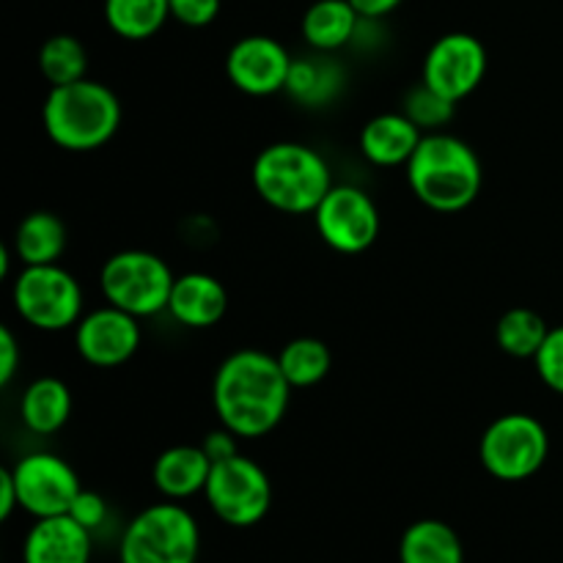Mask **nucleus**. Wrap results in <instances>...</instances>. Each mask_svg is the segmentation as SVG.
Returning <instances> with one entry per match:
<instances>
[{"mask_svg": "<svg viewBox=\"0 0 563 563\" xmlns=\"http://www.w3.org/2000/svg\"><path fill=\"white\" fill-rule=\"evenodd\" d=\"M291 390L278 357L253 346L236 350L214 372V416L236 438L258 440L280 427L289 412Z\"/></svg>", "mask_w": 563, "mask_h": 563, "instance_id": "f257e3e1", "label": "nucleus"}, {"mask_svg": "<svg viewBox=\"0 0 563 563\" xmlns=\"http://www.w3.org/2000/svg\"><path fill=\"white\" fill-rule=\"evenodd\" d=\"M405 168L412 196L440 214L467 209L484 187V165L476 148L445 130L423 135Z\"/></svg>", "mask_w": 563, "mask_h": 563, "instance_id": "f03ea898", "label": "nucleus"}, {"mask_svg": "<svg viewBox=\"0 0 563 563\" xmlns=\"http://www.w3.org/2000/svg\"><path fill=\"white\" fill-rule=\"evenodd\" d=\"M251 181L267 207L284 214H313L333 181L328 159L308 143H269L253 159Z\"/></svg>", "mask_w": 563, "mask_h": 563, "instance_id": "7ed1b4c3", "label": "nucleus"}, {"mask_svg": "<svg viewBox=\"0 0 563 563\" xmlns=\"http://www.w3.org/2000/svg\"><path fill=\"white\" fill-rule=\"evenodd\" d=\"M44 132L64 152H93L113 141L121 126V102L104 82L82 77L49 88L42 104Z\"/></svg>", "mask_w": 563, "mask_h": 563, "instance_id": "20e7f679", "label": "nucleus"}, {"mask_svg": "<svg viewBox=\"0 0 563 563\" xmlns=\"http://www.w3.org/2000/svg\"><path fill=\"white\" fill-rule=\"evenodd\" d=\"M201 526L179 500L146 506L126 522L119 563H198Z\"/></svg>", "mask_w": 563, "mask_h": 563, "instance_id": "39448f33", "label": "nucleus"}, {"mask_svg": "<svg viewBox=\"0 0 563 563\" xmlns=\"http://www.w3.org/2000/svg\"><path fill=\"white\" fill-rule=\"evenodd\" d=\"M174 269L163 256L141 247L119 251L99 269V289L104 302L137 319L168 311Z\"/></svg>", "mask_w": 563, "mask_h": 563, "instance_id": "423d86ee", "label": "nucleus"}, {"mask_svg": "<svg viewBox=\"0 0 563 563\" xmlns=\"http://www.w3.org/2000/svg\"><path fill=\"white\" fill-rule=\"evenodd\" d=\"M550 456L548 427L531 412H506L495 418L482 434L478 460L484 471L506 484H520L537 476Z\"/></svg>", "mask_w": 563, "mask_h": 563, "instance_id": "0eeeda50", "label": "nucleus"}, {"mask_svg": "<svg viewBox=\"0 0 563 563\" xmlns=\"http://www.w3.org/2000/svg\"><path fill=\"white\" fill-rule=\"evenodd\" d=\"M11 302L25 324L42 333L75 330L82 319V286L60 264L22 267L11 284Z\"/></svg>", "mask_w": 563, "mask_h": 563, "instance_id": "6e6552de", "label": "nucleus"}, {"mask_svg": "<svg viewBox=\"0 0 563 563\" xmlns=\"http://www.w3.org/2000/svg\"><path fill=\"white\" fill-rule=\"evenodd\" d=\"M203 500L229 528H253L273 509V482L256 460L236 454L214 462Z\"/></svg>", "mask_w": 563, "mask_h": 563, "instance_id": "1a4fd4ad", "label": "nucleus"}, {"mask_svg": "<svg viewBox=\"0 0 563 563\" xmlns=\"http://www.w3.org/2000/svg\"><path fill=\"white\" fill-rule=\"evenodd\" d=\"M313 225L330 251L357 256L377 242L383 218L377 201L363 187L333 185L313 212Z\"/></svg>", "mask_w": 563, "mask_h": 563, "instance_id": "9d476101", "label": "nucleus"}, {"mask_svg": "<svg viewBox=\"0 0 563 563\" xmlns=\"http://www.w3.org/2000/svg\"><path fill=\"white\" fill-rule=\"evenodd\" d=\"M489 69V53L473 33L451 31L434 38L423 55L421 80L438 93L460 104L484 82Z\"/></svg>", "mask_w": 563, "mask_h": 563, "instance_id": "9b49d317", "label": "nucleus"}, {"mask_svg": "<svg viewBox=\"0 0 563 563\" xmlns=\"http://www.w3.org/2000/svg\"><path fill=\"white\" fill-rule=\"evenodd\" d=\"M11 473L20 493V509L33 520L69 515L77 493L82 489L75 467L53 451L25 454L11 467Z\"/></svg>", "mask_w": 563, "mask_h": 563, "instance_id": "f8f14e48", "label": "nucleus"}, {"mask_svg": "<svg viewBox=\"0 0 563 563\" xmlns=\"http://www.w3.org/2000/svg\"><path fill=\"white\" fill-rule=\"evenodd\" d=\"M141 319L115 306H99L82 313L75 324V350L88 366L115 368L124 366L141 350Z\"/></svg>", "mask_w": 563, "mask_h": 563, "instance_id": "ddd939ff", "label": "nucleus"}, {"mask_svg": "<svg viewBox=\"0 0 563 563\" xmlns=\"http://www.w3.org/2000/svg\"><path fill=\"white\" fill-rule=\"evenodd\" d=\"M291 53L284 42L264 33H251L231 44L225 55V77L247 97H273L286 91L291 71Z\"/></svg>", "mask_w": 563, "mask_h": 563, "instance_id": "4468645a", "label": "nucleus"}, {"mask_svg": "<svg viewBox=\"0 0 563 563\" xmlns=\"http://www.w3.org/2000/svg\"><path fill=\"white\" fill-rule=\"evenodd\" d=\"M93 533L69 515L33 520L22 539V563H91Z\"/></svg>", "mask_w": 563, "mask_h": 563, "instance_id": "2eb2a0df", "label": "nucleus"}, {"mask_svg": "<svg viewBox=\"0 0 563 563\" xmlns=\"http://www.w3.org/2000/svg\"><path fill=\"white\" fill-rule=\"evenodd\" d=\"M229 311V291L214 275L185 273L176 275L170 289L168 313L190 330H209L223 322Z\"/></svg>", "mask_w": 563, "mask_h": 563, "instance_id": "dca6fc26", "label": "nucleus"}, {"mask_svg": "<svg viewBox=\"0 0 563 563\" xmlns=\"http://www.w3.org/2000/svg\"><path fill=\"white\" fill-rule=\"evenodd\" d=\"M214 462L203 445H170L154 460L152 484L165 500H190L203 495Z\"/></svg>", "mask_w": 563, "mask_h": 563, "instance_id": "f3484780", "label": "nucleus"}, {"mask_svg": "<svg viewBox=\"0 0 563 563\" xmlns=\"http://www.w3.org/2000/svg\"><path fill=\"white\" fill-rule=\"evenodd\" d=\"M421 137V126L412 124L407 113H379L363 124L357 146L363 157L377 168H396L410 163Z\"/></svg>", "mask_w": 563, "mask_h": 563, "instance_id": "a211bd4d", "label": "nucleus"}, {"mask_svg": "<svg viewBox=\"0 0 563 563\" xmlns=\"http://www.w3.org/2000/svg\"><path fill=\"white\" fill-rule=\"evenodd\" d=\"M363 16L350 0H313L300 20L302 42L313 53H335L352 44L361 31Z\"/></svg>", "mask_w": 563, "mask_h": 563, "instance_id": "6ab92c4d", "label": "nucleus"}, {"mask_svg": "<svg viewBox=\"0 0 563 563\" xmlns=\"http://www.w3.org/2000/svg\"><path fill=\"white\" fill-rule=\"evenodd\" d=\"M66 245H69V229L60 220V214L47 212V209H36V212L25 214L14 231V242H11L16 262L22 267L60 264Z\"/></svg>", "mask_w": 563, "mask_h": 563, "instance_id": "aec40b11", "label": "nucleus"}, {"mask_svg": "<svg viewBox=\"0 0 563 563\" xmlns=\"http://www.w3.org/2000/svg\"><path fill=\"white\" fill-rule=\"evenodd\" d=\"M71 390L58 377H38L27 383L20 399V418L27 432L47 438L60 432L71 418Z\"/></svg>", "mask_w": 563, "mask_h": 563, "instance_id": "412c9836", "label": "nucleus"}, {"mask_svg": "<svg viewBox=\"0 0 563 563\" xmlns=\"http://www.w3.org/2000/svg\"><path fill=\"white\" fill-rule=\"evenodd\" d=\"M399 563H465V544L449 522L427 517L401 533Z\"/></svg>", "mask_w": 563, "mask_h": 563, "instance_id": "4be33fe9", "label": "nucleus"}, {"mask_svg": "<svg viewBox=\"0 0 563 563\" xmlns=\"http://www.w3.org/2000/svg\"><path fill=\"white\" fill-rule=\"evenodd\" d=\"M328 55L330 53H313L291 60L286 93L295 102L306 104V108H324V104L339 97L341 86H344V75H341L339 64Z\"/></svg>", "mask_w": 563, "mask_h": 563, "instance_id": "5701e85b", "label": "nucleus"}, {"mask_svg": "<svg viewBox=\"0 0 563 563\" xmlns=\"http://www.w3.org/2000/svg\"><path fill=\"white\" fill-rule=\"evenodd\" d=\"M102 11L115 36L143 42L157 36L170 20V0H104Z\"/></svg>", "mask_w": 563, "mask_h": 563, "instance_id": "b1692460", "label": "nucleus"}, {"mask_svg": "<svg viewBox=\"0 0 563 563\" xmlns=\"http://www.w3.org/2000/svg\"><path fill=\"white\" fill-rule=\"evenodd\" d=\"M275 357L291 388L300 390L319 385L333 368V352L322 339H313V335L286 341Z\"/></svg>", "mask_w": 563, "mask_h": 563, "instance_id": "393cba45", "label": "nucleus"}, {"mask_svg": "<svg viewBox=\"0 0 563 563\" xmlns=\"http://www.w3.org/2000/svg\"><path fill=\"white\" fill-rule=\"evenodd\" d=\"M550 333V324L544 322V317L533 308L517 306L509 308L504 317L495 324V344L500 346V352H506L509 357L517 361H533L537 352L542 350L544 339Z\"/></svg>", "mask_w": 563, "mask_h": 563, "instance_id": "a878e982", "label": "nucleus"}, {"mask_svg": "<svg viewBox=\"0 0 563 563\" xmlns=\"http://www.w3.org/2000/svg\"><path fill=\"white\" fill-rule=\"evenodd\" d=\"M36 64L49 88L66 86L88 77V49L71 33H55L38 47Z\"/></svg>", "mask_w": 563, "mask_h": 563, "instance_id": "bb28decb", "label": "nucleus"}, {"mask_svg": "<svg viewBox=\"0 0 563 563\" xmlns=\"http://www.w3.org/2000/svg\"><path fill=\"white\" fill-rule=\"evenodd\" d=\"M454 110L456 102H451L449 97H443L421 80L405 93L401 113L410 115L412 124H418L423 135H429V132H443L445 124H451V119H454Z\"/></svg>", "mask_w": 563, "mask_h": 563, "instance_id": "cd10ccee", "label": "nucleus"}, {"mask_svg": "<svg viewBox=\"0 0 563 563\" xmlns=\"http://www.w3.org/2000/svg\"><path fill=\"white\" fill-rule=\"evenodd\" d=\"M533 366H537V374L544 388L563 396V324L550 328L542 350L533 357Z\"/></svg>", "mask_w": 563, "mask_h": 563, "instance_id": "c85d7f7f", "label": "nucleus"}, {"mask_svg": "<svg viewBox=\"0 0 563 563\" xmlns=\"http://www.w3.org/2000/svg\"><path fill=\"white\" fill-rule=\"evenodd\" d=\"M223 0H170V20L185 27H207L220 16Z\"/></svg>", "mask_w": 563, "mask_h": 563, "instance_id": "c756f323", "label": "nucleus"}, {"mask_svg": "<svg viewBox=\"0 0 563 563\" xmlns=\"http://www.w3.org/2000/svg\"><path fill=\"white\" fill-rule=\"evenodd\" d=\"M108 515H110L108 500H104L99 493H93V489H80L75 498V504H71V509H69L71 520L80 522V526L91 533L99 531V528L108 522Z\"/></svg>", "mask_w": 563, "mask_h": 563, "instance_id": "7c9ffc66", "label": "nucleus"}, {"mask_svg": "<svg viewBox=\"0 0 563 563\" xmlns=\"http://www.w3.org/2000/svg\"><path fill=\"white\" fill-rule=\"evenodd\" d=\"M20 361H22V352H20V341H16L14 330L9 324L0 328V385H11L14 374L20 372Z\"/></svg>", "mask_w": 563, "mask_h": 563, "instance_id": "2f4dec72", "label": "nucleus"}, {"mask_svg": "<svg viewBox=\"0 0 563 563\" xmlns=\"http://www.w3.org/2000/svg\"><path fill=\"white\" fill-rule=\"evenodd\" d=\"M240 443H242V438H236V434L231 432V429L218 427V429H212V432H209L207 438H203L201 445H203V451H207L209 460H212V462H223V460H231V456L242 454Z\"/></svg>", "mask_w": 563, "mask_h": 563, "instance_id": "473e14b6", "label": "nucleus"}, {"mask_svg": "<svg viewBox=\"0 0 563 563\" xmlns=\"http://www.w3.org/2000/svg\"><path fill=\"white\" fill-rule=\"evenodd\" d=\"M20 509V493H16V482L11 467L0 471V520H11V515Z\"/></svg>", "mask_w": 563, "mask_h": 563, "instance_id": "72a5a7b5", "label": "nucleus"}, {"mask_svg": "<svg viewBox=\"0 0 563 563\" xmlns=\"http://www.w3.org/2000/svg\"><path fill=\"white\" fill-rule=\"evenodd\" d=\"M350 3L355 5L363 20H383V16L394 14L405 0H350Z\"/></svg>", "mask_w": 563, "mask_h": 563, "instance_id": "f704fd0d", "label": "nucleus"}, {"mask_svg": "<svg viewBox=\"0 0 563 563\" xmlns=\"http://www.w3.org/2000/svg\"><path fill=\"white\" fill-rule=\"evenodd\" d=\"M11 258H16L14 247L0 245V278H11Z\"/></svg>", "mask_w": 563, "mask_h": 563, "instance_id": "c9c22d12", "label": "nucleus"}]
</instances>
